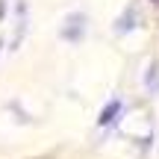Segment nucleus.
<instances>
[{"label":"nucleus","instance_id":"f257e3e1","mask_svg":"<svg viewBox=\"0 0 159 159\" xmlns=\"http://www.w3.org/2000/svg\"><path fill=\"white\" fill-rule=\"evenodd\" d=\"M118 109H121V106H118V103H112V106H109V109H106V112H103V118H100V124H109V121H112V115H115V112H118Z\"/></svg>","mask_w":159,"mask_h":159}]
</instances>
